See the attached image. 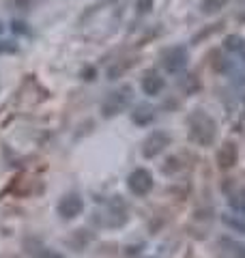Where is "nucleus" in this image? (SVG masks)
Returning a JSON list of instances; mask_svg holds the SVG:
<instances>
[{
    "label": "nucleus",
    "instance_id": "nucleus-1",
    "mask_svg": "<svg viewBox=\"0 0 245 258\" xmlns=\"http://www.w3.org/2000/svg\"><path fill=\"white\" fill-rule=\"evenodd\" d=\"M187 138L198 147H211L217 138V123L204 110H196L187 118Z\"/></svg>",
    "mask_w": 245,
    "mask_h": 258
},
{
    "label": "nucleus",
    "instance_id": "nucleus-2",
    "mask_svg": "<svg viewBox=\"0 0 245 258\" xmlns=\"http://www.w3.org/2000/svg\"><path fill=\"white\" fill-rule=\"evenodd\" d=\"M132 97H134L132 86H120V88H116V91L108 93V97L101 101V114L105 118L118 116L120 112H125L127 106L132 103Z\"/></svg>",
    "mask_w": 245,
    "mask_h": 258
},
{
    "label": "nucleus",
    "instance_id": "nucleus-3",
    "mask_svg": "<svg viewBox=\"0 0 245 258\" xmlns=\"http://www.w3.org/2000/svg\"><path fill=\"white\" fill-rule=\"evenodd\" d=\"M187 62H190V54L183 45H172L161 52V64L166 74H181V71H185Z\"/></svg>",
    "mask_w": 245,
    "mask_h": 258
},
{
    "label": "nucleus",
    "instance_id": "nucleus-4",
    "mask_svg": "<svg viewBox=\"0 0 245 258\" xmlns=\"http://www.w3.org/2000/svg\"><path fill=\"white\" fill-rule=\"evenodd\" d=\"M170 142H172V136H170L168 132H163V129H155V132H151L149 136H146V140L142 142V155L146 159L157 157L170 147Z\"/></svg>",
    "mask_w": 245,
    "mask_h": 258
},
{
    "label": "nucleus",
    "instance_id": "nucleus-5",
    "mask_svg": "<svg viewBox=\"0 0 245 258\" xmlns=\"http://www.w3.org/2000/svg\"><path fill=\"white\" fill-rule=\"evenodd\" d=\"M127 187L134 196H146V194H151L155 187L153 172L146 170V168H136V170L127 176Z\"/></svg>",
    "mask_w": 245,
    "mask_h": 258
},
{
    "label": "nucleus",
    "instance_id": "nucleus-6",
    "mask_svg": "<svg viewBox=\"0 0 245 258\" xmlns=\"http://www.w3.org/2000/svg\"><path fill=\"white\" fill-rule=\"evenodd\" d=\"M56 209H58V215L63 220H73V217L82 215V211H84V198L80 194H65Z\"/></svg>",
    "mask_w": 245,
    "mask_h": 258
},
{
    "label": "nucleus",
    "instance_id": "nucleus-7",
    "mask_svg": "<svg viewBox=\"0 0 245 258\" xmlns=\"http://www.w3.org/2000/svg\"><path fill=\"white\" fill-rule=\"evenodd\" d=\"M127 222V207L122 203L120 196H114L110 200V207H108V226L112 228H118Z\"/></svg>",
    "mask_w": 245,
    "mask_h": 258
},
{
    "label": "nucleus",
    "instance_id": "nucleus-8",
    "mask_svg": "<svg viewBox=\"0 0 245 258\" xmlns=\"http://www.w3.org/2000/svg\"><path fill=\"white\" fill-rule=\"evenodd\" d=\"M239 159V149H236L234 142H224L217 151V166L219 170H230Z\"/></svg>",
    "mask_w": 245,
    "mask_h": 258
},
{
    "label": "nucleus",
    "instance_id": "nucleus-9",
    "mask_svg": "<svg viewBox=\"0 0 245 258\" xmlns=\"http://www.w3.org/2000/svg\"><path fill=\"white\" fill-rule=\"evenodd\" d=\"M163 86H166V80H163V76H159L155 69L146 71V74L142 76V91H144V95L157 97L163 91Z\"/></svg>",
    "mask_w": 245,
    "mask_h": 258
},
{
    "label": "nucleus",
    "instance_id": "nucleus-10",
    "mask_svg": "<svg viewBox=\"0 0 245 258\" xmlns=\"http://www.w3.org/2000/svg\"><path fill=\"white\" fill-rule=\"evenodd\" d=\"M132 120L138 127L151 125L155 120V108L151 106V103H138V106L134 108V112H132Z\"/></svg>",
    "mask_w": 245,
    "mask_h": 258
},
{
    "label": "nucleus",
    "instance_id": "nucleus-11",
    "mask_svg": "<svg viewBox=\"0 0 245 258\" xmlns=\"http://www.w3.org/2000/svg\"><path fill=\"white\" fill-rule=\"evenodd\" d=\"M200 78L196 76V74H187L183 80H181V88L187 93V95H194L196 91H200Z\"/></svg>",
    "mask_w": 245,
    "mask_h": 258
},
{
    "label": "nucleus",
    "instance_id": "nucleus-12",
    "mask_svg": "<svg viewBox=\"0 0 245 258\" xmlns=\"http://www.w3.org/2000/svg\"><path fill=\"white\" fill-rule=\"evenodd\" d=\"M222 247L232 258H245V245L243 243H236V241H230V239H222Z\"/></svg>",
    "mask_w": 245,
    "mask_h": 258
},
{
    "label": "nucleus",
    "instance_id": "nucleus-13",
    "mask_svg": "<svg viewBox=\"0 0 245 258\" xmlns=\"http://www.w3.org/2000/svg\"><path fill=\"white\" fill-rule=\"evenodd\" d=\"M224 47L228 52H243L245 50V39L241 35H228L224 39Z\"/></svg>",
    "mask_w": 245,
    "mask_h": 258
},
{
    "label": "nucleus",
    "instance_id": "nucleus-14",
    "mask_svg": "<svg viewBox=\"0 0 245 258\" xmlns=\"http://www.w3.org/2000/svg\"><path fill=\"white\" fill-rule=\"evenodd\" d=\"M132 64H134V60H116V62H114L112 67L108 69V80H118L129 67H132Z\"/></svg>",
    "mask_w": 245,
    "mask_h": 258
},
{
    "label": "nucleus",
    "instance_id": "nucleus-15",
    "mask_svg": "<svg viewBox=\"0 0 245 258\" xmlns=\"http://www.w3.org/2000/svg\"><path fill=\"white\" fill-rule=\"evenodd\" d=\"M228 3V0H202V5H200V11L204 15H215L217 11H222L224 9V5Z\"/></svg>",
    "mask_w": 245,
    "mask_h": 258
},
{
    "label": "nucleus",
    "instance_id": "nucleus-16",
    "mask_svg": "<svg viewBox=\"0 0 245 258\" xmlns=\"http://www.w3.org/2000/svg\"><path fill=\"white\" fill-rule=\"evenodd\" d=\"M228 205H230L234 211L245 213V187L243 189H236L234 194H230V198H228Z\"/></svg>",
    "mask_w": 245,
    "mask_h": 258
},
{
    "label": "nucleus",
    "instance_id": "nucleus-17",
    "mask_svg": "<svg viewBox=\"0 0 245 258\" xmlns=\"http://www.w3.org/2000/svg\"><path fill=\"white\" fill-rule=\"evenodd\" d=\"M88 241H91V235H86V230H76V232H73V237L67 241V243L71 247H76V249H82V247L88 243Z\"/></svg>",
    "mask_w": 245,
    "mask_h": 258
},
{
    "label": "nucleus",
    "instance_id": "nucleus-18",
    "mask_svg": "<svg viewBox=\"0 0 245 258\" xmlns=\"http://www.w3.org/2000/svg\"><path fill=\"white\" fill-rule=\"evenodd\" d=\"M222 222L236 232H245V220H239V217H232V215H222Z\"/></svg>",
    "mask_w": 245,
    "mask_h": 258
},
{
    "label": "nucleus",
    "instance_id": "nucleus-19",
    "mask_svg": "<svg viewBox=\"0 0 245 258\" xmlns=\"http://www.w3.org/2000/svg\"><path fill=\"white\" fill-rule=\"evenodd\" d=\"M183 168V161L178 159V157H168V161H166V166L161 168L166 174H174V172H178Z\"/></svg>",
    "mask_w": 245,
    "mask_h": 258
},
{
    "label": "nucleus",
    "instance_id": "nucleus-20",
    "mask_svg": "<svg viewBox=\"0 0 245 258\" xmlns=\"http://www.w3.org/2000/svg\"><path fill=\"white\" fill-rule=\"evenodd\" d=\"M136 11L140 15H146L153 11V0H136Z\"/></svg>",
    "mask_w": 245,
    "mask_h": 258
},
{
    "label": "nucleus",
    "instance_id": "nucleus-21",
    "mask_svg": "<svg viewBox=\"0 0 245 258\" xmlns=\"http://www.w3.org/2000/svg\"><path fill=\"white\" fill-rule=\"evenodd\" d=\"M11 30L15 32V35H26V32H28V24L22 22V20H13L11 22Z\"/></svg>",
    "mask_w": 245,
    "mask_h": 258
},
{
    "label": "nucleus",
    "instance_id": "nucleus-22",
    "mask_svg": "<svg viewBox=\"0 0 245 258\" xmlns=\"http://www.w3.org/2000/svg\"><path fill=\"white\" fill-rule=\"evenodd\" d=\"M18 52V43L15 41H0V56L3 54H15Z\"/></svg>",
    "mask_w": 245,
    "mask_h": 258
},
{
    "label": "nucleus",
    "instance_id": "nucleus-23",
    "mask_svg": "<svg viewBox=\"0 0 245 258\" xmlns=\"http://www.w3.org/2000/svg\"><path fill=\"white\" fill-rule=\"evenodd\" d=\"M228 67H230V62L224 60L222 56H215V60H213V69H215V71H226Z\"/></svg>",
    "mask_w": 245,
    "mask_h": 258
},
{
    "label": "nucleus",
    "instance_id": "nucleus-24",
    "mask_svg": "<svg viewBox=\"0 0 245 258\" xmlns=\"http://www.w3.org/2000/svg\"><path fill=\"white\" fill-rule=\"evenodd\" d=\"M82 78H84L86 82H91V80L97 78V69H95V67H86L84 71H82Z\"/></svg>",
    "mask_w": 245,
    "mask_h": 258
},
{
    "label": "nucleus",
    "instance_id": "nucleus-25",
    "mask_svg": "<svg viewBox=\"0 0 245 258\" xmlns=\"http://www.w3.org/2000/svg\"><path fill=\"white\" fill-rule=\"evenodd\" d=\"M15 5H18L20 11H26L28 7H30V0H15Z\"/></svg>",
    "mask_w": 245,
    "mask_h": 258
},
{
    "label": "nucleus",
    "instance_id": "nucleus-26",
    "mask_svg": "<svg viewBox=\"0 0 245 258\" xmlns=\"http://www.w3.org/2000/svg\"><path fill=\"white\" fill-rule=\"evenodd\" d=\"M41 258H63L60 254H56V252H50V249H45V254L41 256Z\"/></svg>",
    "mask_w": 245,
    "mask_h": 258
},
{
    "label": "nucleus",
    "instance_id": "nucleus-27",
    "mask_svg": "<svg viewBox=\"0 0 245 258\" xmlns=\"http://www.w3.org/2000/svg\"><path fill=\"white\" fill-rule=\"evenodd\" d=\"M5 30V26H3V22H0V32H3Z\"/></svg>",
    "mask_w": 245,
    "mask_h": 258
},
{
    "label": "nucleus",
    "instance_id": "nucleus-28",
    "mask_svg": "<svg viewBox=\"0 0 245 258\" xmlns=\"http://www.w3.org/2000/svg\"><path fill=\"white\" fill-rule=\"evenodd\" d=\"M243 56H245V50H243Z\"/></svg>",
    "mask_w": 245,
    "mask_h": 258
}]
</instances>
